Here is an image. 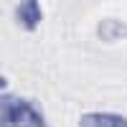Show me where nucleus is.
I'll return each instance as SVG.
<instances>
[{
	"label": "nucleus",
	"mask_w": 127,
	"mask_h": 127,
	"mask_svg": "<svg viewBox=\"0 0 127 127\" xmlns=\"http://www.w3.org/2000/svg\"><path fill=\"white\" fill-rule=\"evenodd\" d=\"M3 127H48V125L31 102L3 94Z\"/></svg>",
	"instance_id": "1"
},
{
	"label": "nucleus",
	"mask_w": 127,
	"mask_h": 127,
	"mask_svg": "<svg viewBox=\"0 0 127 127\" xmlns=\"http://www.w3.org/2000/svg\"><path fill=\"white\" fill-rule=\"evenodd\" d=\"M79 127H127V117L109 112H89L79 120Z\"/></svg>",
	"instance_id": "2"
},
{
	"label": "nucleus",
	"mask_w": 127,
	"mask_h": 127,
	"mask_svg": "<svg viewBox=\"0 0 127 127\" xmlns=\"http://www.w3.org/2000/svg\"><path fill=\"white\" fill-rule=\"evenodd\" d=\"M15 18H18V23L23 26L26 31H33V28L41 23V5L36 3V0H26V3L18 5Z\"/></svg>",
	"instance_id": "3"
}]
</instances>
